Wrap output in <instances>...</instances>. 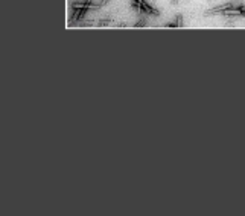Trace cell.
Returning <instances> with one entry per match:
<instances>
[{
    "label": "cell",
    "instance_id": "1",
    "mask_svg": "<svg viewBox=\"0 0 245 216\" xmlns=\"http://www.w3.org/2000/svg\"><path fill=\"white\" fill-rule=\"evenodd\" d=\"M233 8V5L231 3H228V5H224V6H218V8H215V9H210V11H207L206 12V15H210V14H216V12H222V11H225V9H231Z\"/></svg>",
    "mask_w": 245,
    "mask_h": 216
},
{
    "label": "cell",
    "instance_id": "2",
    "mask_svg": "<svg viewBox=\"0 0 245 216\" xmlns=\"http://www.w3.org/2000/svg\"><path fill=\"white\" fill-rule=\"evenodd\" d=\"M177 24H178V26L183 24V18H181V15H178V18H177Z\"/></svg>",
    "mask_w": 245,
    "mask_h": 216
}]
</instances>
